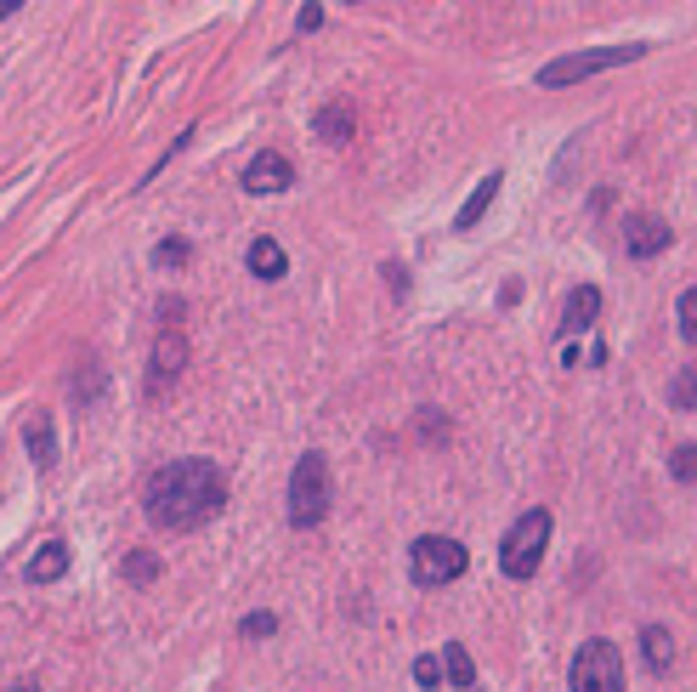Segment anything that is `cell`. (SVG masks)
<instances>
[{
	"label": "cell",
	"mask_w": 697,
	"mask_h": 692,
	"mask_svg": "<svg viewBox=\"0 0 697 692\" xmlns=\"http://www.w3.org/2000/svg\"><path fill=\"white\" fill-rule=\"evenodd\" d=\"M142 506L159 529H171V534L205 529L216 511H227V472L216 460H171V466H159L148 477Z\"/></svg>",
	"instance_id": "1"
},
{
	"label": "cell",
	"mask_w": 697,
	"mask_h": 692,
	"mask_svg": "<svg viewBox=\"0 0 697 692\" xmlns=\"http://www.w3.org/2000/svg\"><path fill=\"white\" fill-rule=\"evenodd\" d=\"M545 545H550V511H522L516 522H511V534H505V545H500V568H505V579H534L539 574V563H545Z\"/></svg>",
	"instance_id": "2"
},
{
	"label": "cell",
	"mask_w": 697,
	"mask_h": 692,
	"mask_svg": "<svg viewBox=\"0 0 697 692\" xmlns=\"http://www.w3.org/2000/svg\"><path fill=\"white\" fill-rule=\"evenodd\" d=\"M647 46L641 41H629V46H595V52H573V57H556L539 69V86L556 91V86H579L590 75H607V69H624V63H641Z\"/></svg>",
	"instance_id": "3"
},
{
	"label": "cell",
	"mask_w": 697,
	"mask_h": 692,
	"mask_svg": "<svg viewBox=\"0 0 697 692\" xmlns=\"http://www.w3.org/2000/svg\"><path fill=\"white\" fill-rule=\"evenodd\" d=\"M323 517H329V460L301 454L289 472V522L295 529H318Z\"/></svg>",
	"instance_id": "4"
},
{
	"label": "cell",
	"mask_w": 697,
	"mask_h": 692,
	"mask_svg": "<svg viewBox=\"0 0 697 692\" xmlns=\"http://www.w3.org/2000/svg\"><path fill=\"white\" fill-rule=\"evenodd\" d=\"M414 563H409V574H414V585H425V590H437V585H454L459 574H465V545L459 540H448V534H425V540H414Z\"/></svg>",
	"instance_id": "5"
},
{
	"label": "cell",
	"mask_w": 697,
	"mask_h": 692,
	"mask_svg": "<svg viewBox=\"0 0 697 692\" xmlns=\"http://www.w3.org/2000/svg\"><path fill=\"white\" fill-rule=\"evenodd\" d=\"M573 692H624V658L613 642H584L573 658Z\"/></svg>",
	"instance_id": "6"
},
{
	"label": "cell",
	"mask_w": 697,
	"mask_h": 692,
	"mask_svg": "<svg viewBox=\"0 0 697 692\" xmlns=\"http://www.w3.org/2000/svg\"><path fill=\"white\" fill-rule=\"evenodd\" d=\"M187 352H193L187 336H182L176 324H164V329H159V341H153V358H148V375H153L148 392H164V386H171V381L187 370Z\"/></svg>",
	"instance_id": "7"
},
{
	"label": "cell",
	"mask_w": 697,
	"mask_h": 692,
	"mask_svg": "<svg viewBox=\"0 0 697 692\" xmlns=\"http://www.w3.org/2000/svg\"><path fill=\"white\" fill-rule=\"evenodd\" d=\"M670 222L663 216H652V211H636V216H624V250L636 256V261H647V256H663L670 250Z\"/></svg>",
	"instance_id": "8"
},
{
	"label": "cell",
	"mask_w": 697,
	"mask_h": 692,
	"mask_svg": "<svg viewBox=\"0 0 697 692\" xmlns=\"http://www.w3.org/2000/svg\"><path fill=\"white\" fill-rule=\"evenodd\" d=\"M295 182V165L273 148H261L250 165H244V193H284Z\"/></svg>",
	"instance_id": "9"
},
{
	"label": "cell",
	"mask_w": 697,
	"mask_h": 692,
	"mask_svg": "<svg viewBox=\"0 0 697 692\" xmlns=\"http://www.w3.org/2000/svg\"><path fill=\"white\" fill-rule=\"evenodd\" d=\"M602 318V290L595 284H579L568 295V307H561V336H584V329Z\"/></svg>",
	"instance_id": "10"
},
{
	"label": "cell",
	"mask_w": 697,
	"mask_h": 692,
	"mask_svg": "<svg viewBox=\"0 0 697 692\" xmlns=\"http://www.w3.org/2000/svg\"><path fill=\"white\" fill-rule=\"evenodd\" d=\"M641 658L652 676H670L675 670V636L663 631V624H641Z\"/></svg>",
	"instance_id": "11"
},
{
	"label": "cell",
	"mask_w": 697,
	"mask_h": 692,
	"mask_svg": "<svg viewBox=\"0 0 697 692\" xmlns=\"http://www.w3.org/2000/svg\"><path fill=\"white\" fill-rule=\"evenodd\" d=\"M23 574H28V585H52V579H62V574H69V545H62V540H46V545L35 551V563H28Z\"/></svg>",
	"instance_id": "12"
},
{
	"label": "cell",
	"mask_w": 697,
	"mask_h": 692,
	"mask_svg": "<svg viewBox=\"0 0 697 692\" xmlns=\"http://www.w3.org/2000/svg\"><path fill=\"white\" fill-rule=\"evenodd\" d=\"M23 443H28V460H35L41 472H46V466H57V432H52V420H46V415H28Z\"/></svg>",
	"instance_id": "13"
},
{
	"label": "cell",
	"mask_w": 697,
	"mask_h": 692,
	"mask_svg": "<svg viewBox=\"0 0 697 692\" xmlns=\"http://www.w3.org/2000/svg\"><path fill=\"white\" fill-rule=\"evenodd\" d=\"M500 188H505V177H500V171H488V177L477 182V193H471V200H465V211L454 216L459 234H465V227H477V222L488 216V205H493V193H500Z\"/></svg>",
	"instance_id": "14"
},
{
	"label": "cell",
	"mask_w": 697,
	"mask_h": 692,
	"mask_svg": "<svg viewBox=\"0 0 697 692\" xmlns=\"http://www.w3.org/2000/svg\"><path fill=\"white\" fill-rule=\"evenodd\" d=\"M103 386H108V375L96 370V358H85V364L75 370V381H69V398H75V409H91L96 398H103Z\"/></svg>",
	"instance_id": "15"
},
{
	"label": "cell",
	"mask_w": 697,
	"mask_h": 692,
	"mask_svg": "<svg viewBox=\"0 0 697 692\" xmlns=\"http://www.w3.org/2000/svg\"><path fill=\"white\" fill-rule=\"evenodd\" d=\"M250 273L255 279H284V250H278V239H255L250 245Z\"/></svg>",
	"instance_id": "16"
},
{
	"label": "cell",
	"mask_w": 697,
	"mask_h": 692,
	"mask_svg": "<svg viewBox=\"0 0 697 692\" xmlns=\"http://www.w3.org/2000/svg\"><path fill=\"white\" fill-rule=\"evenodd\" d=\"M352 131H357V120H352L346 103H335V109L318 114V137H323V143H352Z\"/></svg>",
	"instance_id": "17"
},
{
	"label": "cell",
	"mask_w": 697,
	"mask_h": 692,
	"mask_svg": "<svg viewBox=\"0 0 697 692\" xmlns=\"http://www.w3.org/2000/svg\"><path fill=\"white\" fill-rule=\"evenodd\" d=\"M443 676H448L454 687H471V681H477V665H471V653H465L459 642H448V653H443Z\"/></svg>",
	"instance_id": "18"
},
{
	"label": "cell",
	"mask_w": 697,
	"mask_h": 692,
	"mask_svg": "<svg viewBox=\"0 0 697 692\" xmlns=\"http://www.w3.org/2000/svg\"><path fill=\"white\" fill-rule=\"evenodd\" d=\"M125 579H130V585H153V579H159V556H153V551H130V556H125Z\"/></svg>",
	"instance_id": "19"
},
{
	"label": "cell",
	"mask_w": 697,
	"mask_h": 692,
	"mask_svg": "<svg viewBox=\"0 0 697 692\" xmlns=\"http://www.w3.org/2000/svg\"><path fill=\"white\" fill-rule=\"evenodd\" d=\"M414 432H420L425 443H448V415H443V409H420V415H414Z\"/></svg>",
	"instance_id": "20"
},
{
	"label": "cell",
	"mask_w": 697,
	"mask_h": 692,
	"mask_svg": "<svg viewBox=\"0 0 697 692\" xmlns=\"http://www.w3.org/2000/svg\"><path fill=\"white\" fill-rule=\"evenodd\" d=\"M670 404H675V409H697V370H681V375L670 381Z\"/></svg>",
	"instance_id": "21"
},
{
	"label": "cell",
	"mask_w": 697,
	"mask_h": 692,
	"mask_svg": "<svg viewBox=\"0 0 697 692\" xmlns=\"http://www.w3.org/2000/svg\"><path fill=\"white\" fill-rule=\"evenodd\" d=\"M153 261H159V268H187V261H193V245H187V239H164V245L153 250Z\"/></svg>",
	"instance_id": "22"
},
{
	"label": "cell",
	"mask_w": 697,
	"mask_h": 692,
	"mask_svg": "<svg viewBox=\"0 0 697 692\" xmlns=\"http://www.w3.org/2000/svg\"><path fill=\"white\" fill-rule=\"evenodd\" d=\"M670 472H675L681 483H697V443H681V449L670 454Z\"/></svg>",
	"instance_id": "23"
},
{
	"label": "cell",
	"mask_w": 697,
	"mask_h": 692,
	"mask_svg": "<svg viewBox=\"0 0 697 692\" xmlns=\"http://www.w3.org/2000/svg\"><path fill=\"white\" fill-rule=\"evenodd\" d=\"M675 318H681V336L697 341V290H686L681 302H675Z\"/></svg>",
	"instance_id": "24"
},
{
	"label": "cell",
	"mask_w": 697,
	"mask_h": 692,
	"mask_svg": "<svg viewBox=\"0 0 697 692\" xmlns=\"http://www.w3.org/2000/svg\"><path fill=\"white\" fill-rule=\"evenodd\" d=\"M273 631H278V619H273V613H250V619L239 624V636H244V642H261V636H273Z\"/></svg>",
	"instance_id": "25"
},
{
	"label": "cell",
	"mask_w": 697,
	"mask_h": 692,
	"mask_svg": "<svg viewBox=\"0 0 697 692\" xmlns=\"http://www.w3.org/2000/svg\"><path fill=\"white\" fill-rule=\"evenodd\" d=\"M386 284H391V295H397V302H403V295H409V268H403V261H386Z\"/></svg>",
	"instance_id": "26"
},
{
	"label": "cell",
	"mask_w": 697,
	"mask_h": 692,
	"mask_svg": "<svg viewBox=\"0 0 697 692\" xmlns=\"http://www.w3.org/2000/svg\"><path fill=\"white\" fill-rule=\"evenodd\" d=\"M414 681L420 687H443V665L437 658H414Z\"/></svg>",
	"instance_id": "27"
},
{
	"label": "cell",
	"mask_w": 697,
	"mask_h": 692,
	"mask_svg": "<svg viewBox=\"0 0 697 692\" xmlns=\"http://www.w3.org/2000/svg\"><path fill=\"white\" fill-rule=\"evenodd\" d=\"M159 318H164V324H182V318H187V307L176 302V295H164V302H159Z\"/></svg>",
	"instance_id": "28"
},
{
	"label": "cell",
	"mask_w": 697,
	"mask_h": 692,
	"mask_svg": "<svg viewBox=\"0 0 697 692\" xmlns=\"http://www.w3.org/2000/svg\"><path fill=\"white\" fill-rule=\"evenodd\" d=\"M318 23H323V7H318V0H307V7H301V35H312Z\"/></svg>",
	"instance_id": "29"
},
{
	"label": "cell",
	"mask_w": 697,
	"mask_h": 692,
	"mask_svg": "<svg viewBox=\"0 0 697 692\" xmlns=\"http://www.w3.org/2000/svg\"><path fill=\"white\" fill-rule=\"evenodd\" d=\"M18 7H23V0H0V18H12Z\"/></svg>",
	"instance_id": "30"
},
{
	"label": "cell",
	"mask_w": 697,
	"mask_h": 692,
	"mask_svg": "<svg viewBox=\"0 0 697 692\" xmlns=\"http://www.w3.org/2000/svg\"><path fill=\"white\" fill-rule=\"evenodd\" d=\"M12 692H35V687H12Z\"/></svg>",
	"instance_id": "31"
}]
</instances>
